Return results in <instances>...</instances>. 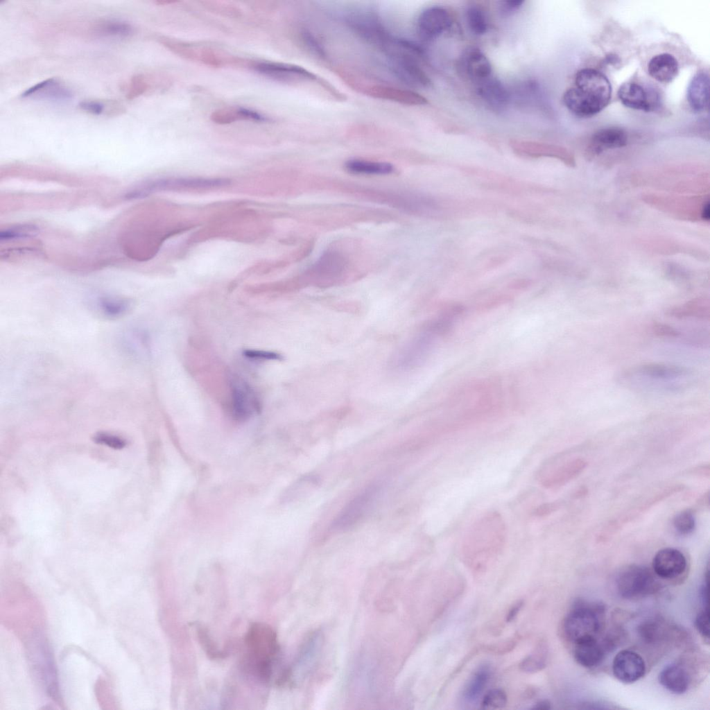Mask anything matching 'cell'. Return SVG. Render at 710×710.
Here are the masks:
<instances>
[{
    "label": "cell",
    "instance_id": "obj_1",
    "mask_svg": "<svg viewBox=\"0 0 710 710\" xmlns=\"http://www.w3.org/2000/svg\"><path fill=\"white\" fill-rule=\"evenodd\" d=\"M575 87L563 95L566 107L579 116H591L609 103L612 86L607 76L594 69H583L575 75Z\"/></svg>",
    "mask_w": 710,
    "mask_h": 710
},
{
    "label": "cell",
    "instance_id": "obj_2",
    "mask_svg": "<svg viewBox=\"0 0 710 710\" xmlns=\"http://www.w3.org/2000/svg\"><path fill=\"white\" fill-rule=\"evenodd\" d=\"M245 644L247 652L242 665L245 671L261 682L268 683L279 650L275 632L266 623H253L246 632Z\"/></svg>",
    "mask_w": 710,
    "mask_h": 710
},
{
    "label": "cell",
    "instance_id": "obj_3",
    "mask_svg": "<svg viewBox=\"0 0 710 710\" xmlns=\"http://www.w3.org/2000/svg\"><path fill=\"white\" fill-rule=\"evenodd\" d=\"M603 610L599 605L577 603L564 620L565 637L573 644L596 638L602 627Z\"/></svg>",
    "mask_w": 710,
    "mask_h": 710
},
{
    "label": "cell",
    "instance_id": "obj_4",
    "mask_svg": "<svg viewBox=\"0 0 710 710\" xmlns=\"http://www.w3.org/2000/svg\"><path fill=\"white\" fill-rule=\"evenodd\" d=\"M619 595L625 599H637L652 594L656 584L654 576L646 566L631 564L621 569L616 578Z\"/></svg>",
    "mask_w": 710,
    "mask_h": 710
},
{
    "label": "cell",
    "instance_id": "obj_5",
    "mask_svg": "<svg viewBox=\"0 0 710 710\" xmlns=\"http://www.w3.org/2000/svg\"><path fill=\"white\" fill-rule=\"evenodd\" d=\"M392 72L401 81L416 87H428L431 81L419 66L416 56L394 45L388 51Z\"/></svg>",
    "mask_w": 710,
    "mask_h": 710
},
{
    "label": "cell",
    "instance_id": "obj_6",
    "mask_svg": "<svg viewBox=\"0 0 710 710\" xmlns=\"http://www.w3.org/2000/svg\"><path fill=\"white\" fill-rule=\"evenodd\" d=\"M347 23L360 37L386 51L394 38L387 32L378 16L371 11H356L348 15Z\"/></svg>",
    "mask_w": 710,
    "mask_h": 710
},
{
    "label": "cell",
    "instance_id": "obj_7",
    "mask_svg": "<svg viewBox=\"0 0 710 710\" xmlns=\"http://www.w3.org/2000/svg\"><path fill=\"white\" fill-rule=\"evenodd\" d=\"M230 183V180L226 178H168L144 182L139 187V191L143 196H146L153 192L159 191L209 189L225 187Z\"/></svg>",
    "mask_w": 710,
    "mask_h": 710
},
{
    "label": "cell",
    "instance_id": "obj_8",
    "mask_svg": "<svg viewBox=\"0 0 710 710\" xmlns=\"http://www.w3.org/2000/svg\"><path fill=\"white\" fill-rule=\"evenodd\" d=\"M379 492V485L372 484L355 496L334 519L331 530L343 532L353 527L365 515Z\"/></svg>",
    "mask_w": 710,
    "mask_h": 710
},
{
    "label": "cell",
    "instance_id": "obj_9",
    "mask_svg": "<svg viewBox=\"0 0 710 710\" xmlns=\"http://www.w3.org/2000/svg\"><path fill=\"white\" fill-rule=\"evenodd\" d=\"M450 13L440 6H431L424 10L417 22L419 37L425 42L439 37L451 26Z\"/></svg>",
    "mask_w": 710,
    "mask_h": 710
},
{
    "label": "cell",
    "instance_id": "obj_10",
    "mask_svg": "<svg viewBox=\"0 0 710 710\" xmlns=\"http://www.w3.org/2000/svg\"><path fill=\"white\" fill-rule=\"evenodd\" d=\"M257 72L281 81H317L318 78L307 69L295 64L263 61L253 64Z\"/></svg>",
    "mask_w": 710,
    "mask_h": 710
},
{
    "label": "cell",
    "instance_id": "obj_11",
    "mask_svg": "<svg viewBox=\"0 0 710 710\" xmlns=\"http://www.w3.org/2000/svg\"><path fill=\"white\" fill-rule=\"evenodd\" d=\"M646 669V664L641 656L630 650L618 652L612 662L614 677L625 684L633 683L640 679L644 676Z\"/></svg>",
    "mask_w": 710,
    "mask_h": 710
},
{
    "label": "cell",
    "instance_id": "obj_12",
    "mask_svg": "<svg viewBox=\"0 0 710 710\" xmlns=\"http://www.w3.org/2000/svg\"><path fill=\"white\" fill-rule=\"evenodd\" d=\"M654 573L662 579H673L682 575L687 566L686 559L679 550L664 548L655 555L652 560Z\"/></svg>",
    "mask_w": 710,
    "mask_h": 710
},
{
    "label": "cell",
    "instance_id": "obj_13",
    "mask_svg": "<svg viewBox=\"0 0 710 710\" xmlns=\"http://www.w3.org/2000/svg\"><path fill=\"white\" fill-rule=\"evenodd\" d=\"M365 93L376 98L394 101L408 105H422L428 103L427 99L417 92L387 85H374L369 86L366 87Z\"/></svg>",
    "mask_w": 710,
    "mask_h": 710
},
{
    "label": "cell",
    "instance_id": "obj_14",
    "mask_svg": "<svg viewBox=\"0 0 710 710\" xmlns=\"http://www.w3.org/2000/svg\"><path fill=\"white\" fill-rule=\"evenodd\" d=\"M610 648L607 641L600 643L597 638L585 639L574 643L573 656L580 666L594 668L601 663Z\"/></svg>",
    "mask_w": 710,
    "mask_h": 710
},
{
    "label": "cell",
    "instance_id": "obj_15",
    "mask_svg": "<svg viewBox=\"0 0 710 710\" xmlns=\"http://www.w3.org/2000/svg\"><path fill=\"white\" fill-rule=\"evenodd\" d=\"M232 383L233 417L239 421L245 420L257 410V400L250 388L245 383L238 381Z\"/></svg>",
    "mask_w": 710,
    "mask_h": 710
},
{
    "label": "cell",
    "instance_id": "obj_16",
    "mask_svg": "<svg viewBox=\"0 0 710 710\" xmlns=\"http://www.w3.org/2000/svg\"><path fill=\"white\" fill-rule=\"evenodd\" d=\"M618 96L626 107L645 112L653 109L654 101L650 93L636 83H623L618 90Z\"/></svg>",
    "mask_w": 710,
    "mask_h": 710
},
{
    "label": "cell",
    "instance_id": "obj_17",
    "mask_svg": "<svg viewBox=\"0 0 710 710\" xmlns=\"http://www.w3.org/2000/svg\"><path fill=\"white\" fill-rule=\"evenodd\" d=\"M463 66L469 78L477 84L492 76L491 63L479 49L471 48L465 53Z\"/></svg>",
    "mask_w": 710,
    "mask_h": 710
},
{
    "label": "cell",
    "instance_id": "obj_18",
    "mask_svg": "<svg viewBox=\"0 0 710 710\" xmlns=\"http://www.w3.org/2000/svg\"><path fill=\"white\" fill-rule=\"evenodd\" d=\"M477 91L483 100L494 110H502L508 104V92L500 80L492 76L478 84Z\"/></svg>",
    "mask_w": 710,
    "mask_h": 710
},
{
    "label": "cell",
    "instance_id": "obj_19",
    "mask_svg": "<svg viewBox=\"0 0 710 710\" xmlns=\"http://www.w3.org/2000/svg\"><path fill=\"white\" fill-rule=\"evenodd\" d=\"M658 679L662 686L675 694L685 693L690 684L687 670L675 664L664 667L659 673Z\"/></svg>",
    "mask_w": 710,
    "mask_h": 710
},
{
    "label": "cell",
    "instance_id": "obj_20",
    "mask_svg": "<svg viewBox=\"0 0 710 710\" xmlns=\"http://www.w3.org/2000/svg\"><path fill=\"white\" fill-rule=\"evenodd\" d=\"M678 62L669 53H661L654 56L649 62L648 71L655 80L662 83L671 82L678 73Z\"/></svg>",
    "mask_w": 710,
    "mask_h": 710
},
{
    "label": "cell",
    "instance_id": "obj_21",
    "mask_svg": "<svg viewBox=\"0 0 710 710\" xmlns=\"http://www.w3.org/2000/svg\"><path fill=\"white\" fill-rule=\"evenodd\" d=\"M709 88V78L707 73L698 72L693 76L687 89V99L693 110L699 112L707 109Z\"/></svg>",
    "mask_w": 710,
    "mask_h": 710
},
{
    "label": "cell",
    "instance_id": "obj_22",
    "mask_svg": "<svg viewBox=\"0 0 710 710\" xmlns=\"http://www.w3.org/2000/svg\"><path fill=\"white\" fill-rule=\"evenodd\" d=\"M71 96V92L54 78L42 80L21 94L23 98L35 96L54 101L67 100Z\"/></svg>",
    "mask_w": 710,
    "mask_h": 710
},
{
    "label": "cell",
    "instance_id": "obj_23",
    "mask_svg": "<svg viewBox=\"0 0 710 710\" xmlns=\"http://www.w3.org/2000/svg\"><path fill=\"white\" fill-rule=\"evenodd\" d=\"M583 467V461H572L560 465L558 468L549 469L552 471H539V480L542 484L547 487L559 486L572 478ZM549 469H542L541 470Z\"/></svg>",
    "mask_w": 710,
    "mask_h": 710
},
{
    "label": "cell",
    "instance_id": "obj_24",
    "mask_svg": "<svg viewBox=\"0 0 710 710\" xmlns=\"http://www.w3.org/2000/svg\"><path fill=\"white\" fill-rule=\"evenodd\" d=\"M510 146L517 153L530 157H564L563 150L559 147L538 141L512 140Z\"/></svg>",
    "mask_w": 710,
    "mask_h": 710
},
{
    "label": "cell",
    "instance_id": "obj_25",
    "mask_svg": "<svg viewBox=\"0 0 710 710\" xmlns=\"http://www.w3.org/2000/svg\"><path fill=\"white\" fill-rule=\"evenodd\" d=\"M592 145L596 153L621 148L626 145L627 136L624 130L609 127L598 130L592 137Z\"/></svg>",
    "mask_w": 710,
    "mask_h": 710
},
{
    "label": "cell",
    "instance_id": "obj_26",
    "mask_svg": "<svg viewBox=\"0 0 710 710\" xmlns=\"http://www.w3.org/2000/svg\"><path fill=\"white\" fill-rule=\"evenodd\" d=\"M95 310L100 315L107 319L121 318L132 309V302L125 298L103 296L98 298Z\"/></svg>",
    "mask_w": 710,
    "mask_h": 710
},
{
    "label": "cell",
    "instance_id": "obj_27",
    "mask_svg": "<svg viewBox=\"0 0 710 710\" xmlns=\"http://www.w3.org/2000/svg\"><path fill=\"white\" fill-rule=\"evenodd\" d=\"M491 669L488 664L478 666L469 679L462 693L463 699L467 702H475L483 692L490 677Z\"/></svg>",
    "mask_w": 710,
    "mask_h": 710
},
{
    "label": "cell",
    "instance_id": "obj_28",
    "mask_svg": "<svg viewBox=\"0 0 710 710\" xmlns=\"http://www.w3.org/2000/svg\"><path fill=\"white\" fill-rule=\"evenodd\" d=\"M345 269V261L340 254L334 252L324 254L314 266L312 272L315 276L325 279L339 276Z\"/></svg>",
    "mask_w": 710,
    "mask_h": 710
},
{
    "label": "cell",
    "instance_id": "obj_29",
    "mask_svg": "<svg viewBox=\"0 0 710 710\" xmlns=\"http://www.w3.org/2000/svg\"><path fill=\"white\" fill-rule=\"evenodd\" d=\"M259 112L245 107H229L216 110L211 114V119L218 124H229L236 121L245 120L258 122Z\"/></svg>",
    "mask_w": 710,
    "mask_h": 710
},
{
    "label": "cell",
    "instance_id": "obj_30",
    "mask_svg": "<svg viewBox=\"0 0 710 710\" xmlns=\"http://www.w3.org/2000/svg\"><path fill=\"white\" fill-rule=\"evenodd\" d=\"M345 168L351 173L364 175H387L394 170L390 163L363 159H350L345 163Z\"/></svg>",
    "mask_w": 710,
    "mask_h": 710
},
{
    "label": "cell",
    "instance_id": "obj_31",
    "mask_svg": "<svg viewBox=\"0 0 710 710\" xmlns=\"http://www.w3.org/2000/svg\"><path fill=\"white\" fill-rule=\"evenodd\" d=\"M667 313L669 315L679 318L696 317L709 319L710 317V307L709 302L698 299L689 302L682 306L672 308L668 311Z\"/></svg>",
    "mask_w": 710,
    "mask_h": 710
},
{
    "label": "cell",
    "instance_id": "obj_32",
    "mask_svg": "<svg viewBox=\"0 0 710 710\" xmlns=\"http://www.w3.org/2000/svg\"><path fill=\"white\" fill-rule=\"evenodd\" d=\"M466 21L469 30L474 35H483L488 30L487 16L480 7L469 6L466 10Z\"/></svg>",
    "mask_w": 710,
    "mask_h": 710
},
{
    "label": "cell",
    "instance_id": "obj_33",
    "mask_svg": "<svg viewBox=\"0 0 710 710\" xmlns=\"http://www.w3.org/2000/svg\"><path fill=\"white\" fill-rule=\"evenodd\" d=\"M639 373L654 378H670L683 375L686 373L682 368L661 364H646L640 366L637 370Z\"/></svg>",
    "mask_w": 710,
    "mask_h": 710
},
{
    "label": "cell",
    "instance_id": "obj_34",
    "mask_svg": "<svg viewBox=\"0 0 710 710\" xmlns=\"http://www.w3.org/2000/svg\"><path fill=\"white\" fill-rule=\"evenodd\" d=\"M546 647L541 644L534 652L524 658L519 664L521 670L528 673L542 670L546 666Z\"/></svg>",
    "mask_w": 710,
    "mask_h": 710
},
{
    "label": "cell",
    "instance_id": "obj_35",
    "mask_svg": "<svg viewBox=\"0 0 710 710\" xmlns=\"http://www.w3.org/2000/svg\"><path fill=\"white\" fill-rule=\"evenodd\" d=\"M96 31L103 35L125 37L132 33V27L126 22L108 21L98 25Z\"/></svg>",
    "mask_w": 710,
    "mask_h": 710
},
{
    "label": "cell",
    "instance_id": "obj_36",
    "mask_svg": "<svg viewBox=\"0 0 710 710\" xmlns=\"http://www.w3.org/2000/svg\"><path fill=\"white\" fill-rule=\"evenodd\" d=\"M673 526L682 535L691 534L695 528V519L692 512L686 510L677 514L673 518Z\"/></svg>",
    "mask_w": 710,
    "mask_h": 710
},
{
    "label": "cell",
    "instance_id": "obj_37",
    "mask_svg": "<svg viewBox=\"0 0 710 710\" xmlns=\"http://www.w3.org/2000/svg\"><path fill=\"white\" fill-rule=\"evenodd\" d=\"M508 698L505 692L501 689L488 691L483 696L481 707L486 709H498L505 707Z\"/></svg>",
    "mask_w": 710,
    "mask_h": 710
},
{
    "label": "cell",
    "instance_id": "obj_38",
    "mask_svg": "<svg viewBox=\"0 0 710 710\" xmlns=\"http://www.w3.org/2000/svg\"><path fill=\"white\" fill-rule=\"evenodd\" d=\"M37 228L33 225H18L1 230L0 232V241H12L15 239L29 237L35 234Z\"/></svg>",
    "mask_w": 710,
    "mask_h": 710
},
{
    "label": "cell",
    "instance_id": "obj_39",
    "mask_svg": "<svg viewBox=\"0 0 710 710\" xmlns=\"http://www.w3.org/2000/svg\"><path fill=\"white\" fill-rule=\"evenodd\" d=\"M149 87V84L143 75L134 76L130 81L127 88L126 96L132 100L143 94Z\"/></svg>",
    "mask_w": 710,
    "mask_h": 710
},
{
    "label": "cell",
    "instance_id": "obj_40",
    "mask_svg": "<svg viewBox=\"0 0 710 710\" xmlns=\"http://www.w3.org/2000/svg\"><path fill=\"white\" fill-rule=\"evenodd\" d=\"M198 637L202 647L209 657L216 659L224 656V653L216 648L205 630L203 628L198 629Z\"/></svg>",
    "mask_w": 710,
    "mask_h": 710
},
{
    "label": "cell",
    "instance_id": "obj_41",
    "mask_svg": "<svg viewBox=\"0 0 710 710\" xmlns=\"http://www.w3.org/2000/svg\"><path fill=\"white\" fill-rule=\"evenodd\" d=\"M695 625L700 634L707 640L709 641V609L702 608V610L697 615L695 620Z\"/></svg>",
    "mask_w": 710,
    "mask_h": 710
},
{
    "label": "cell",
    "instance_id": "obj_42",
    "mask_svg": "<svg viewBox=\"0 0 710 710\" xmlns=\"http://www.w3.org/2000/svg\"><path fill=\"white\" fill-rule=\"evenodd\" d=\"M94 440L99 444L107 445L114 449H121L125 447V441L118 436L105 433H99L94 436Z\"/></svg>",
    "mask_w": 710,
    "mask_h": 710
},
{
    "label": "cell",
    "instance_id": "obj_43",
    "mask_svg": "<svg viewBox=\"0 0 710 710\" xmlns=\"http://www.w3.org/2000/svg\"><path fill=\"white\" fill-rule=\"evenodd\" d=\"M302 38L304 44L309 51L320 58L325 56V52L315 37L308 31L302 33Z\"/></svg>",
    "mask_w": 710,
    "mask_h": 710
},
{
    "label": "cell",
    "instance_id": "obj_44",
    "mask_svg": "<svg viewBox=\"0 0 710 710\" xmlns=\"http://www.w3.org/2000/svg\"><path fill=\"white\" fill-rule=\"evenodd\" d=\"M243 355L251 359L257 360H281L282 356L276 352L257 350V349H245L243 352Z\"/></svg>",
    "mask_w": 710,
    "mask_h": 710
},
{
    "label": "cell",
    "instance_id": "obj_45",
    "mask_svg": "<svg viewBox=\"0 0 710 710\" xmlns=\"http://www.w3.org/2000/svg\"><path fill=\"white\" fill-rule=\"evenodd\" d=\"M79 107L90 114L99 115L105 110V105L97 101H84L80 103Z\"/></svg>",
    "mask_w": 710,
    "mask_h": 710
},
{
    "label": "cell",
    "instance_id": "obj_46",
    "mask_svg": "<svg viewBox=\"0 0 710 710\" xmlns=\"http://www.w3.org/2000/svg\"><path fill=\"white\" fill-rule=\"evenodd\" d=\"M652 329L653 332L659 336L677 337L679 335V333L674 328L663 323H655Z\"/></svg>",
    "mask_w": 710,
    "mask_h": 710
},
{
    "label": "cell",
    "instance_id": "obj_47",
    "mask_svg": "<svg viewBox=\"0 0 710 710\" xmlns=\"http://www.w3.org/2000/svg\"><path fill=\"white\" fill-rule=\"evenodd\" d=\"M524 3L521 0L503 1L500 2V11L503 15H510L517 12Z\"/></svg>",
    "mask_w": 710,
    "mask_h": 710
},
{
    "label": "cell",
    "instance_id": "obj_48",
    "mask_svg": "<svg viewBox=\"0 0 710 710\" xmlns=\"http://www.w3.org/2000/svg\"><path fill=\"white\" fill-rule=\"evenodd\" d=\"M523 604V601H518L509 609L505 618L507 622H511L516 618L520 609H521Z\"/></svg>",
    "mask_w": 710,
    "mask_h": 710
},
{
    "label": "cell",
    "instance_id": "obj_49",
    "mask_svg": "<svg viewBox=\"0 0 710 710\" xmlns=\"http://www.w3.org/2000/svg\"><path fill=\"white\" fill-rule=\"evenodd\" d=\"M557 507L556 503H548L539 506L535 511V514L539 516L548 514Z\"/></svg>",
    "mask_w": 710,
    "mask_h": 710
},
{
    "label": "cell",
    "instance_id": "obj_50",
    "mask_svg": "<svg viewBox=\"0 0 710 710\" xmlns=\"http://www.w3.org/2000/svg\"><path fill=\"white\" fill-rule=\"evenodd\" d=\"M551 707L550 702L548 700H541V701H539L538 702H537L534 705L532 709L546 710V709H550Z\"/></svg>",
    "mask_w": 710,
    "mask_h": 710
},
{
    "label": "cell",
    "instance_id": "obj_51",
    "mask_svg": "<svg viewBox=\"0 0 710 710\" xmlns=\"http://www.w3.org/2000/svg\"><path fill=\"white\" fill-rule=\"evenodd\" d=\"M702 214V217H703L704 219L709 220V203H707V205L704 206Z\"/></svg>",
    "mask_w": 710,
    "mask_h": 710
}]
</instances>
